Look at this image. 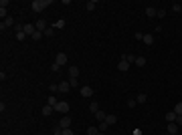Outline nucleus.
Wrapping results in <instances>:
<instances>
[{
	"instance_id": "79ce46f5",
	"label": "nucleus",
	"mask_w": 182,
	"mask_h": 135,
	"mask_svg": "<svg viewBox=\"0 0 182 135\" xmlns=\"http://www.w3.org/2000/svg\"><path fill=\"white\" fill-rule=\"evenodd\" d=\"M166 135H172V133H166Z\"/></svg>"
},
{
	"instance_id": "f3484780",
	"label": "nucleus",
	"mask_w": 182,
	"mask_h": 135,
	"mask_svg": "<svg viewBox=\"0 0 182 135\" xmlns=\"http://www.w3.org/2000/svg\"><path fill=\"white\" fill-rule=\"evenodd\" d=\"M136 59H138V56H134V54H122V61H128L130 65L136 63Z\"/></svg>"
},
{
	"instance_id": "aec40b11",
	"label": "nucleus",
	"mask_w": 182,
	"mask_h": 135,
	"mask_svg": "<svg viewBox=\"0 0 182 135\" xmlns=\"http://www.w3.org/2000/svg\"><path fill=\"white\" fill-rule=\"evenodd\" d=\"M144 43L148 46H152L154 45V37H152V34H144Z\"/></svg>"
},
{
	"instance_id": "a211bd4d",
	"label": "nucleus",
	"mask_w": 182,
	"mask_h": 135,
	"mask_svg": "<svg viewBox=\"0 0 182 135\" xmlns=\"http://www.w3.org/2000/svg\"><path fill=\"white\" fill-rule=\"evenodd\" d=\"M95 6H97V0H89V2H87V4H85V10H95Z\"/></svg>"
},
{
	"instance_id": "c756f323",
	"label": "nucleus",
	"mask_w": 182,
	"mask_h": 135,
	"mask_svg": "<svg viewBox=\"0 0 182 135\" xmlns=\"http://www.w3.org/2000/svg\"><path fill=\"white\" fill-rule=\"evenodd\" d=\"M53 32H55V26H49V28H47L43 34H45V37H53Z\"/></svg>"
},
{
	"instance_id": "ea45409f",
	"label": "nucleus",
	"mask_w": 182,
	"mask_h": 135,
	"mask_svg": "<svg viewBox=\"0 0 182 135\" xmlns=\"http://www.w3.org/2000/svg\"><path fill=\"white\" fill-rule=\"evenodd\" d=\"M6 12H8V10H6V8H0V16H2V18H4V16H6ZM6 18H8V16H6Z\"/></svg>"
},
{
	"instance_id": "423d86ee",
	"label": "nucleus",
	"mask_w": 182,
	"mask_h": 135,
	"mask_svg": "<svg viewBox=\"0 0 182 135\" xmlns=\"http://www.w3.org/2000/svg\"><path fill=\"white\" fill-rule=\"evenodd\" d=\"M55 63H57V65H61V67H63V65H67V54H65V52H59V54H57V59H55Z\"/></svg>"
},
{
	"instance_id": "1a4fd4ad",
	"label": "nucleus",
	"mask_w": 182,
	"mask_h": 135,
	"mask_svg": "<svg viewBox=\"0 0 182 135\" xmlns=\"http://www.w3.org/2000/svg\"><path fill=\"white\" fill-rule=\"evenodd\" d=\"M117 71H122V73L130 71V63H128V61H119V63H117Z\"/></svg>"
},
{
	"instance_id": "cd10ccee",
	"label": "nucleus",
	"mask_w": 182,
	"mask_h": 135,
	"mask_svg": "<svg viewBox=\"0 0 182 135\" xmlns=\"http://www.w3.org/2000/svg\"><path fill=\"white\" fill-rule=\"evenodd\" d=\"M97 133H99L97 127H87V135H97Z\"/></svg>"
},
{
	"instance_id": "473e14b6",
	"label": "nucleus",
	"mask_w": 182,
	"mask_h": 135,
	"mask_svg": "<svg viewBox=\"0 0 182 135\" xmlns=\"http://www.w3.org/2000/svg\"><path fill=\"white\" fill-rule=\"evenodd\" d=\"M134 39L136 41H144V32H134Z\"/></svg>"
},
{
	"instance_id": "6e6552de",
	"label": "nucleus",
	"mask_w": 182,
	"mask_h": 135,
	"mask_svg": "<svg viewBox=\"0 0 182 135\" xmlns=\"http://www.w3.org/2000/svg\"><path fill=\"white\" fill-rule=\"evenodd\" d=\"M14 24H16V22H14V18H12V16H8V18H4V22L0 24V28L4 30L6 26H14Z\"/></svg>"
},
{
	"instance_id": "a19ab883",
	"label": "nucleus",
	"mask_w": 182,
	"mask_h": 135,
	"mask_svg": "<svg viewBox=\"0 0 182 135\" xmlns=\"http://www.w3.org/2000/svg\"><path fill=\"white\" fill-rule=\"evenodd\" d=\"M63 135H75V133H73L71 129H63Z\"/></svg>"
},
{
	"instance_id": "4468645a",
	"label": "nucleus",
	"mask_w": 182,
	"mask_h": 135,
	"mask_svg": "<svg viewBox=\"0 0 182 135\" xmlns=\"http://www.w3.org/2000/svg\"><path fill=\"white\" fill-rule=\"evenodd\" d=\"M176 117H178V115H176L174 111H170V113H166V123H174V121H176Z\"/></svg>"
},
{
	"instance_id": "72a5a7b5",
	"label": "nucleus",
	"mask_w": 182,
	"mask_h": 135,
	"mask_svg": "<svg viewBox=\"0 0 182 135\" xmlns=\"http://www.w3.org/2000/svg\"><path fill=\"white\" fill-rule=\"evenodd\" d=\"M51 69H53V73H59V69H61V65H57V63H53V67H51Z\"/></svg>"
},
{
	"instance_id": "a878e982",
	"label": "nucleus",
	"mask_w": 182,
	"mask_h": 135,
	"mask_svg": "<svg viewBox=\"0 0 182 135\" xmlns=\"http://www.w3.org/2000/svg\"><path fill=\"white\" fill-rule=\"evenodd\" d=\"M174 113H176V115H182V103H176V105H174Z\"/></svg>"
},
{
	"instance_id": "6ab92c4d",
	"label": "nucleus",
	"mask_w": 182,
	"mask_h": 135,
	"mask_svg": "<svg viewBox=\"0 0 182 135\" xmlns=\"http://www.w3.org/2000/svg\"><path fill=\"white\" fill-rule=\"evenodd\" d=\"M107 127H109V123H107V121H99V127H97V129H99L101 133H105V131H107Z\"/></svg>"
},
{
	"instance_id": "4be33fe9",
	"label": "nucleus",
	"mask_w": 182,
	"mask_h": 135,
	"mask_svg": "<svg viewBox=\"0 0 182 135\" xmlns=\"http://www.w3.org/2000/svg\"><path fill=\"white\" fill-rule=\"evenodd\" d=\"M57 103H59V101L55 99V95H51V97L47 99V105H51V107H57Z\"/></svg>"
},
{
	"instance_id": "c9c22d12",
	"label": "nucleus",
	"mask_w": 182,
	"mask_h": 135,
	"mask_svg": "<svg viewBox=\"0 0 182 135\" xmlns=\"http://www.w3.org/2000/svg\"><path fill=\"white\" fill-rule=\"evenodd\" d=\"M136 105H138L136 99H130V101H128V107H136Z\"/></svg>"
},
{
	"instance_id": "f03ea898",
	"label": "nucleus",
	"mask_w": 182,
	"mask_h": 135,
	"mask_svg": "<svg viewBox=\"0 0 182 135\" xmlns=\"http://www.w3.org/2000/svg\"><path fill=\"white\" fill-rule=\"evenodd\" d=\"M55 111H59V113L67 115V113H69V103H67V101H59V103H57V107H55Z\"/></svg>"
},
{
	"instance_id": "7c9ffc66",
	"label": "nucleus",
	"mask_w": 182,
	"mask_h": 135,
	"mask_svg": "<svg viewBox=\"0 0 182 135\" xmlns=\"http://www.w3.org/2000/svg\"><path fill=\"white\" fill-rule=\"evenodd\" d=\"M156 16H158V18H164V16H166V10H164V8H158Z\"/></svg>"
},
{
	"instance_id": "5701e85b",
	"label": "nucleus",
	"mask_w": 182,
	"mask_h": 135,
	"mask_svg": "<svg viewBox=\"0 0 182 135\" xmlns=\"http://www.w3.org/2000/svg\"><path fill=\"white\" fill-rule=\"evenodd\" d=\"M136 101H138V103H146V101H148V95H144V93H140V95L136 97Z\"/></svg>"
},
{
	"instance_id": "9d476101",
	"label": "nucleus",
	"mask_w": 182,
	"mask_h": 135,
	"mask_svg": "<svg viewBox=\"0 0 182 135\" xmlns=\"http://www.w3.org/2000/svg\"><path fill=\"white\" fill-rule=\"evenodd\" d=\"M35 26H37V30H41V32H45L47 28H49V26H47V20H43V18H41V20H37V24H35Z\"/></svg>"
},
{
	"instance_id": "c85d7f7f",
	"label": "nucleus",
	"mask_w": 182,
	"mask_h": 135,
	"mask_svg": "<svg viewBox=\"0 0 182 135\" xmlns=\"http://www.w3.org/2000/svg\"><path fill=\"white\" fill-rule=\"evenodd\" d=\"M89 109H91V113H97V111H99V103H91Z\"/></svg>"
},
{
	"instance_id": "393cba45",
	"label": "nucleus",
	"mask_w": 182,
	"mask_h": 135,
	"mask_svg": "<svg viewBox=\"0 0 182 135\" xmlns=\"http://www.w3.org/2000/svg\"><path fill=\"white\" fill-rule=\"evenodd\" d=\"M105 121H107L109 125H115V121H117V117H115V115H107V119H105Z\"/></svg>"
},
{
	"instance_id": "20e7f679",
	"label": "nucleus",
	"mask_w": 182,
	"mask_h": 135,
	"mask_svg": "<svg viewBox=\"0 0 182 135\" xmlns=\"http://www.w3.org/2000/svg\"><path fill=\"white\" fill-rule=\"evenodd\" d=\"M178 129H180V127H178L176 123H166V133L176 135V133H178Z\"/></svg>"
},
{
	"instance_id": "bb28decb",
	"label": "nucleus",
	"mask_w": 182,
	"mask_h": 135,
	"mask_svg": "<svg viewBox=\"0 0 182 135\" xmlns=\"http://www.w3.org/2000/svg\"><path fill=\"white\" fill-rule=\"evenodd\" d=\"M43 37H45V34H43V32H41V30H37V32H35V34H33V37H31V39H35V41H41V39H43Z\"/></svg>"
},
{
	"instance_id": "b1692460",
	"label": "nucleus",
	"mask_w": 182,
	"mask_h": 135,
	"mask_svg": "<svg viewBox=\"0 0 182 135\" xmlns=\"http://www.w3.org/2000/svg\"><path fill=\"white\" fill-rule=\"evenodd\" d=\"M146 65V56H138L136 59V67H144Z\"/></svg>"
},
{
	"instance_id": "f704fd0d",
	"label": "nucleus",
	"mask_w": 182,
	"mask_h": 135,
	"mask_svg": "<svg viewBox=\"0 0 182 135\" xmlns=\"http://www.w3.org/2000/svg\"><path fill=\"white\" fill-rule=\"evenodd\" d=\"M69 85H71V87H77L79 81H77V79H69Z\"/></svg>"
},
{
	"instance_id": "2f4dec72",
	"label": "nucleus",
	"mask_w": 182,
	"mask_h": 135,
	"mask_svg": "<svg viewBox=\"0 0 182 135\" xmlns=\"http://www.w3.org/2000/svg\"><path fill=\"white\" fill-rule=\"evenodd\" d=\"M16 39H18V41H24V39H26V32H24V30L16 32Z\"/></svg>"
},
{
	"instance_id": "e433bc0d",
	"label": "nucleus",
	"mask_w": 182,
	"mask_h": 135,
	"mask_svg": "<svg viewBox=\"0 0 182 135\" xmlns=\"http://www.w3.org/2000/svg\"><path fill=\"white\" fill-rule=\"evenodd\" d=\"M174 123H176L178 127H182V115H178V117H176V121H174Z\"/></svg>"
},
{
	"instance_id": "7ed1b4c3",
	"label": "nucleus",
	"mask_w": 182,
	"mask_h": 135,
	"mask_svg": "<svg viewBox=\"0 0 182 135\" xmlns=\"http://www.w3.org/2000/svg\"><path fill=\"white\" fill-rule=\"evenodd\" d=\"M59 127H61V129H71V119H69V115H65V117L59 121Z\"/></svg>"
},
{
	"instance_id": "9b49d317",
	"label": "nucleus",
	"mask_w": 182,
	"mask_h": 135,
	"mask_svg": "<svg viewBox=\"0 0 182 135\" xmlns=\"http://www.w3.org/2000/svg\"><path fill=\"white\" fill-rule=\"evenodd\" d=\"M69 89H71L69 81H63V83H59V91H61V93H69Z\"/></svg>"
},
{
	"instance_id": "f257e3e1",
	"label": "nucleus",
	"mask_w": 182,
	"mask_h": 135,
	"mask_svg": "<svg viewBox=\"0 0 182 135\" xmlns=\"http://www.w3.org/2000/svg\"><path fill=\"white\" fill-rule=\"evenodd\" d=\"M49 4H51V0H35L31 6H33V12H43Z\"/></svg>"
},
{
	"instance_id": "dca6fc26",
	"label": "nucleus",
	"mask_w": 182,
	"mask_h": 135,
	"mask_svg": "<svg viewBox=\"0 0 182 135\" xmlns=\"http://www.w3.org/2000/svg\"><path fill=\"white\" fill-rule=\"evenodd\" d=\"M69 75H71V79H77L79 77V69L77 67H69Z\"/></svg>"
},
{
	"instance_id": "58836bf2",
	"label": "nucleus",
	"mask_w": 182,
	"mask_h": 135,
	"mask_svg": "<svg viewBox=\"0 0 182 135\" xmlns=\"http://www.w3.org/2000/svg\"><path fill=\"white\" fill-rule=\"evenodd\" d=\"M53 135H63V129H61V127H57V129L53 131Z\"/></svg>"
},
{
	"instance_id": "39448f33",
	"label": "nucleus",
	"mask_w": 182,
	"mask_h": 135,
	"mask_svg": "<svg viewBox=\"0 0 182 135\" xmlns=\"http://www.w3.org/2000/svg\"><path fill=\"white\" fill-rule=\"evenodd\" d=\"M24 32H26V37H33V34L37 32V26L28 22V24H24Z\"/></svg>"
},
{
	"instance_id": "4c0bfd02",
	"label": "nucleus",
	"mask_w": 182,
	"mask_h": 135,
	"mask_svg": "<svg viewBox=\"0 0 182 135\" xmlns=\"http://www.w3.org/2000/svg\"><path fill=\"white\" fill-rule=\"evenodd\" d=\"M172 10H174V12H180V4H178V2H176V4H172Z\"/></svg>"
},
{
	"instance_id": "0eeeda50",
	"label": "nucleus",
	"mask_w": 182,
	"mask_h": 135,
	"mask_svg": "<svg viewBox=\"0 0 182 135\" xmlns=\"http://www.w3.org/2000/svg\"><path fill=\"white\" fill-rule=\"evenodd\" d=\"M79 93H81V97H93V89H91V87H85V85L79 89Z\"/></svg>"
},
{
	"instance_id": "f8f14e48",
	"label": "nucleus",
	"mask_w": 182,
	"mask_h": 135,
	"mask_svg": "<svg viewBox=\"0 0 182 135\" xmlns=\"http://www.w3.org/2000/svg\"><path fill=\"white\" fill-rule=\"evenodd\" d=\"M156 12H158V8H154V6H148V8H146V16H148V18H154Z\"/></svg>"
},
{
	"instance_id": "2eb2a0df",
	"label": "nucleus",
	"mask_w": 182,
	"mask_h": 135,
	"mask_svg": "<svg viewBox=\"0 0 182 135\" xmlns=\"http://www.w3.org/2000/svg\"><path fill=\"white\" fill-rule=\"evenodd\" d=\"M53 111H55V107H51V105H45V107H43V111H41V113H43V115H45V117H49V115H51V113H53Z\"/></svg>"
},
{
	"instance_id": "ddd939ff",
	"label": "nucleus",
	"mask_w": 182,
	"mask_h": 135,
	"mask_svg": "<svg viewBox=\"0 0 182 135\" xmlns=\"http://www.w3.org/2000/svg\"><path fill=\"white\" fill-rule=\"evenodd\" d=\"M93 115H95V119H97V121H105V119H107V113H105V111H101V109H99L97 113H93Z\"/></svg>"
},
{
	"instance_id": "412c9836",
	"label": "nucleus",
	"mask_w": 182,
	"mask_h": 135,
	"mask_svg": "<svg viewBox=\"0 0 182 135\" xmlns=\"http://www.w3.org/2000/svg\"><path fill=\"white\" fill-rule=\"evenodd\" d=\"M65 22H67L65 18H59V20L55 22V28H59V30H61V28H65Z\"/></svg>"
},
{
	"instance_id": "37998d69",
	"label": "nucleus",
	"mask_w": 182,
	"mask_h": 135,
	"mask_svg": "<svg viewBox=\"0 0 182 135\" xmlns=\"http://www.w3.org/2000/svg\"><path fill=\"white\" fill-rule=\"evenodd\" d=\"M180 10H182V4H180Z\"/></svg>"
}]
</instances>
